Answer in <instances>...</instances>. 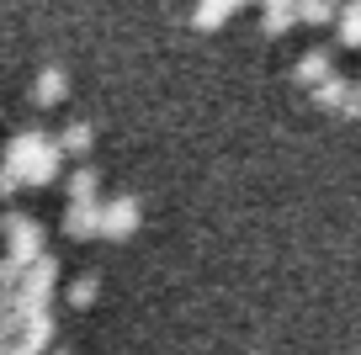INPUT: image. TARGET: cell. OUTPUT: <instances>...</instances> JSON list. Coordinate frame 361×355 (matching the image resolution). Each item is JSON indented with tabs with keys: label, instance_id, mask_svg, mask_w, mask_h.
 <instances>
[{
	"label": "cell",
	"instance_id": "6da1fadb",
	"mask_svg": "<svg viewBox=\"0 0 361 355\" xmlns=\"http://www.w3.org/2000/svg\"><path fill=\"white\" fill-rule=\"evenodd\" d=\"M234 6H239V0H202V6H197V27H218Z\"/></svg>",
	"mask_w": 361,
	"mask_h": 355
},
{
	"label": "cell",
	"instance_id": "7a4b0ae2",
	"mask_svg": "<svg viewBox=\"0 0 361 355\" xmlns=\"http://www.w3.org/2000/svg\"><path fill=\"white\" fill-rule=\"evenodd\" d=\"M59 90H64V75H59V69H48V75L37 80V101H59Z\"/></svg>",
	"mask_w": 361,
	"mask_h": 355
},
{
	"label": "cell",
	"instance_id": "3957f363",
	"mask_svg": "<svg viewBox=\"0 0 361 355\" xmlns=\"http://www.w3.org/2000/svg\"><path fill=\"white\" fill-rule=\"evenodd\" d=\"M303 16H308V22H324V16H329V0H308Z\"/></svg>",
	"mask_w": 361,
	"mask_h": 355
},
{
	"label": "cell",
	"instance_id": "277c9868",
	"mask_svg": "<svg viewBox=\"0 0 361 355\" xmlns=\"http://www.w3.org/2000/svg\"><path fill=\"white\" fill-rule=\"evenodd\" d=\"M345 37H350V43H361V6L345 16Z\"/></svg>",
	"mask_w": 361,
	"mask_h": 355
}]
</instances>
